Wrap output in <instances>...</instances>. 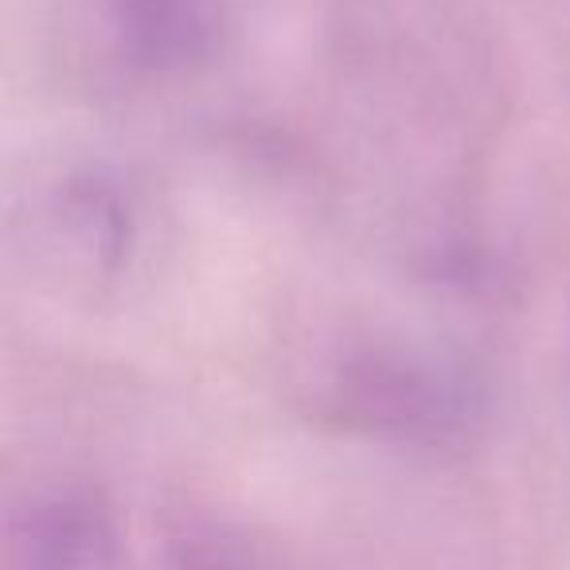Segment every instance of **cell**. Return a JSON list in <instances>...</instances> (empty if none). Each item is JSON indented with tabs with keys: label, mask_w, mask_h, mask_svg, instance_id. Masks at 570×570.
Wrapping results in <instances>:
<instances>
[{
	"label": "cell",
	"mask_w": 570,
	"mask_h": 570,
	"mask_svg": "<svg viewBox=\"0 0 570 570\" xmlns=\"http://www.w3.org/2000/svg\"><path fill=\"white\" fill-rule=\"evenodd\" d=\"M321 414L333 426L403 450H453L481 426L484 395L465 367L419 348L344 352L325 375Z\"/></svg>",
	"instance_id": "obj_1"
},
{
	"label": "cell",
	"mask_w": 570,
	"mask_h": 570,
	"mask_svg": "<svg viewBox=\"0 0 570 570\" xmlns=\"http://www.w3.org/2000/svg\"><path fill=\"white\" fill-rule=\"evenodd\" d=\"M126 543L110 497L87 481L28 492L4 528L0 570H121Z\"/></svg>",
	"instance_id": "obj_2"
},
{
	"label": "cell",
	"mask_w": 570,
	"mask_h": 570,
	"mask_svg": "<svg viewBox=\"0 0 570 570\" xmlns=\"http://www.w3.org/2000/svg\"><path fill=\"white\" fill-rule=\"evenodd\" d=\"M114 32L134 63L180 71L212 51V0H110Z\"/></svg>",
	"instance_id": "obj_3"
}]
</instances>
